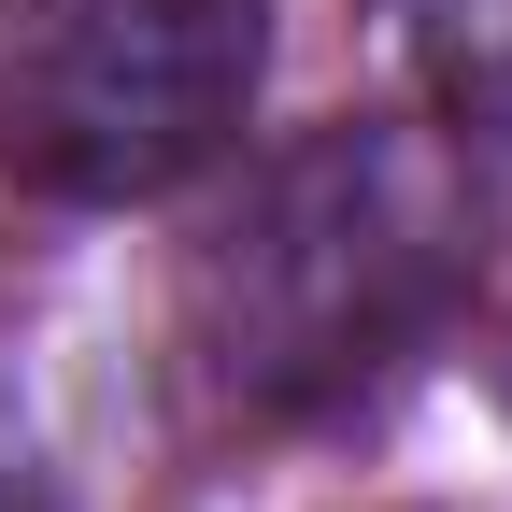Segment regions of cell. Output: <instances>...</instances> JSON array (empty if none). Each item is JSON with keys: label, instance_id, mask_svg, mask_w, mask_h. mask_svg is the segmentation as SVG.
Returning a JSON list of instances; mask_svg holds the SVG:
<instances>
[{"label": "cell", "instance_id": "7a4b0ae2", "mask_svg": "<svg viewBox=\"0 0 512 512\" xmlns=\"http://www.w3.org/2000/svg\"><path fill=\"white\" fill-rule=\"evenodd\" d=\"M256 0H43L0 57V171L43 200H171L242 143Z\"/></svg>", "mask_w": 512, "mask_h": 512}, {"label": "cell", "instance_id": "3957f363", "mask_svg": "<svg viewBox=\"0 0 512 512\" xmlns=\"http://www.w3.org/2000/svg\"><path fill=\"white\" fill-rule=\"evenodd\" d=\"M413 15V72L456 128H498L512 143V0H399Z\"/></svg>", "mask_w": 512, "mask_h": 512}, {"label": "cell", "instance_id": "6da1fadb", "mask_svg": "<svg viewBox=\"0 0 512 512\" xmlns=\"http://www.w3.org/2000/svg\"><path fill=\"white\" fill-rule=\"evenodd\" d=\"M470 271V185L427 128H313L200 256V356L242 413H313L384 370Z\"/></svg>", "mask_w": 512, "mask_h": 512}, {"label": "cell", "instance_id": "277c9868", "mask_svg": "<svg viewBox=\"0 0 512 512\" xmlns=\"http://www.w3.org/2000/svg\"><path fill=\"white\" fill-rule=\"evenodd\" d=\"M0 512H72V498H57V470L29 456V441H15V427H0Z\"/></svg>", "mask_w": 512, "mask_h": 512}]
</instances>
